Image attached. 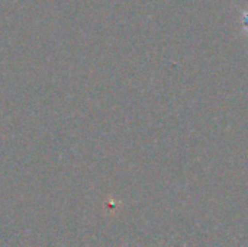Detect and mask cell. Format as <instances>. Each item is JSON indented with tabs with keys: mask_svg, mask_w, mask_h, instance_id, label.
Returning a JSON list of instances; mask_svg holds the SVG:
<instances>
[{
	"mask_svg": "<svg viewBox=\"0 0 248 247\" xmlns=\"http://www.w3.org/2000/svg\"><path fill=\"white\" fill-rule=\"evenodd\" d=\"M241 26H243V32L248 35V9L243 10L241 13Z\"/></svg>",
	"mask_w": 248,
	"mask_h": 247,
	"instance_id": "cell-1",
	"label": "cell"
}]
</instances>
